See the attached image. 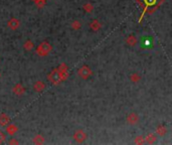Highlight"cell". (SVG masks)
<instances>
[{
	"label": "cell",
	"instance_id": "1",
	"mask_svg": "<svg viewBox=\"0 0 172 145\" xmlns=\"http://www.w3.org/2000/svg\"><path fill=\"white\" fill-rule=\"evenodd\" d=\"M68 66H65V63H61V65L58 69L53 70L50 75L47 76L48 81L53 85H58L60 82H63V80H65L68 77Z\"/></svg>",
	"mask_w": 172,
	"mask_h": 145
},
{
	"label": "cell",
	"instance_id": "4",
	"mask_svg": "<svg viewBox=\"0 0 172 145\" xmlns=\"http://www.w3.org/2000/svg\"><path fill=\"white\" fill-rule=\"evenodd\" d=\"M88 138V135L86 132H83L82 129H78L73 134V139L75 141H77L78 143H83V141H86V139Z\"/></svg>",
	"mask_w": 172,
	"mask_h": 145
},
{
	"label": "cell",
	"instance_id": "2",
	"mask_svg": "<svg viewBox=\"0 0 172 145\" xmlns=\"http://www.w3.org/2000/svg\"><path fill=\"white\" fill-rule=\"evenodd\" d=\"M53 50V46H51L47 41H43L36 48V53L40 56H46L50 55V53Z\"/></svg>",
	"mask_w": 172,
	"mask_h": 145
},
{
	"label": "cell",
	"instance_id": "11",
	"mask_svg": "<svg viewBox=\"0 0 172 145\" xmlns=\"http://www.w3.org/2000/svg\"><path fill=\"white\" fill-rule=\"evenodd\" d=\"M45 83L41 82V81H37V82L33 85V89L34 91H36V92H41V91L45 90Z\"/></svg>",
	"mask_w": 172,
	"mask_h": 145
},
{
	"label": "cell",
	"instance_id": "12",
	"mask_svg": "<svg viewBox=\"0 0 172 145\" xmlns=\"http://www.w3.org/2000/svg\"><path fill=\"white\" fill-rule=\"evenodd\" d=\"M17 130H18V128H17L14 124H10V123H9V124L6 126V132L8 134H10V135L15 134L17 132Z\"/></svg>",
	"mask_w": 172,
	"mask_h": 145
},
{
	"label": "cell",
	"instance_id": "16",
	"mask_svg": "<svg viewBox=\"0 0 172 145\" xmlns=\"http://www.w3.org/2000/svg\"><path fill=\"white\" fill-rule=\"evenodd\" d=\"M23 48H24V50H25L30 51V50H33L34 45H33V43L30 40V39H27V40H26L25 43H24Z\"/></svg>",
	"mask_w": 172,
	"mask_h": 145
},
{
	"label": "cell",
	"instance_id": "22",
	"mask_svg": "<svg viewBox=\"0 0 172 145\" xmlns=\"http://www.w3.org/2000/svg\"><path fill=\"white\" fill-rule=\"evenodd\" d=\"M5 134L3 133V132L1 131V130H0V144L2 143V142L4 141V140H5Z\"/></svg>",
	"mask_w": 172,
	"mask_h": 145
},
{
	"label": "cell",
	"instance_id": "9",
	"mask_svg": "<svg viewBox=\"0 0 172 145\" xmlns=\"http://www.w3.org/2000/svg\"><path fill=\"white\" fill-rule=\"evenodd\" d=\"M126 43H127V45H130V46L136 45V43H137V38H136V36H135L134 34H130V35L126 38Z\"/></svg>",
	"mask_w": 172,
	"mask_h": 145
},
{
	"label": "cell",
	"instance_id": "8",
	"mask_svg": "<svg viewBox=\"0 0 172 145\" xmlns=\"http://www.w3.org/2000/svg\"><path fill=\"white\" fill-rule=\"evenodd\" d=\"M10 123V118L7 116L6 114H0V126L6 127Z\"/></svg>",
	"mask_w": 172,
	"mask_h": 145
},
{
	"label": "cell",
	"instance_id": "5",
	"mask_svg": "<svg viewBox=\"0 0 172 145\" xmlns=\"http://www.w3.org/2000/svg\"><path fill=\"white\" fill-rule=\"evenodd\" d=\"M7 26H8L11 30H16V29L20 26V21H19L17 18H15V17H13V18H11L8 20Z\"/></svg>",
	"mask_w": 172,
	"mask_h": 145
},
{
	"label": "cell",
	"instance_id": "6",
	"mask_svg": "<svg viewBox=\"0 0 172 145\" xmlns=\"http://www.w3.org/2000/svg\"><path fill=\"white\" fill-rule=\"evenodd\" d=\"M126 121H127L128 124L135 125L139 122V116L136 114V113H130L126 118Z\"/></svg>",
	"mask_w": 172,
	"mask_h": 145
},
{
	"label": "cell",
	"instance_id": "7",
	"mask_svg": "<svg viewBox=\"0 0 172 145\" xmlns=\"http://www.w3.org/2000/svg\"><path fill=\"white\" fill-rule=\"evenodd\" d=\"M12 91H13V93L16 96H21V95L24 94V92H25V89H24V87L21 84H16L13 87Z\"/></svg>",
	"mask_w": 172,
	"mask_h": 145
},
{
	"label": "cell",
	"instance_id": "13",
	"mask_svg": "<svg viewBox=\"0 0 172 145\" xmlns=\"http://www.w3.org/2000/svg\"><path fill=\"white\" fill-rule=\"evenodd\" d=\"M167 132V128L164 125H159V126L156 127V133L159 135V136H164Z\"/></svg>",
	"mask_w": 172,
	"mask_h": 145
},
{
	"label": "cell",
	"instance_id": "17",
	"mask_svg": "<svg viewBox=\"0 0 172 145\" xmlns=\"http://www.w3.org/2000/svg\"><path fill=\"white\" fill-rule=\"evenodd\" d=\"M83 9L85 10L86 12H92L93 10H94V6L92 5V3H86L83 5Z\"/></svg>",
	"mask_w": 172,
	"mask_h": 145
},
{
	"label": "cell",
	"instance_id": "18",
	"mask_svg": "<svg viewBox=\"0 0 172 145\" xmlns=\"http://www.w3.org/2000/svg\"><path fill=\"white\" fill-rule=\"evenodd\" d=\"M130 80H131L133 83H138L139 81L141 80V77H140L137 73H135V74H132V76L130 77Z\"/></svg>",
	"mask_w": 172,
	"mask_h": 145
},
{
	"label": "cell",
	"instance_id": "15",
	"mask_svg": "<svg viewBox=\"0 0 172 145\" xmlns=\"http://www.w3.org/2000/svg\"><path fill=\"white\" fill-rule=\"evenodd\" d=\"M156 135L155 134H149L147 135V137L145 138V143H148V144H153L156 142Z\"/></svg>",
	"mask_w": 172,
	"mask_h": 145
},
{
	"label": "cell",
	"instance_id": "21",
	"mask_svg": "<svg viewBox=\"0 0 172 145\" xmlns=\"http://www.w3.org/2000/svg\"><path fill=\"white\" fill-rule=\"evenodd\" d=\"M45 1L46 0H34V3L38 7H42L45 5Z\"/></svg>",
	"mask_w": 172,
	"mask_h": 145
},
{
	"label": "cell",
	"instance_id": "14",
	"mask_svg": "<svg viewBox=\"0 0 172 145\" xmlns=\"http://www.w3.org/2000/svg\"><path fill=\"white\" fill-rule=\"evenodd\" d=\"M32 142L34 144H43L45 143V137L40 134H37L33 137V140Z\"/></svg>",
	"mask_w": 172,
	"mask_h": 145
},
{
	"label": "cell",
	"instance_id": "10",
	"mask_svg": "<svg viewBox=\"0 0 172 145\" xmlns=\"http://www.w3.org/2000/svg\"><path fill=\"white\" fill-rule=\"evenodd\" d=\"M90 28L92 29V30H94V31H98L101 28L100 21L97 20V19H94V20H92V21H91V23H90Z\"/></svg>",
	"mask_w": 172,
	"mask_h": 145
},
{
	"label": "cell",
	"instance_id": "3",
	"mask_svg": "<svg viewBox=\"0 0 172 145\" xmlns=\"http://www.w3.org/2000/svg\"><path fill=\"white\" fill-rule=\"evenodd\" d=\"M78 75L80 76L83 80H88V79L93 75V72L88 66H83V67H81L80 69H78Z\"/></svg>",
	"mask_w": 172,
	"mask_h": 145
},
{
	"label": "cell",
	"instance_id": "19",
	"mask_svg": "<svg viewBox=\"0 0 172 145\" xmlns=\"http://www.w3.org/2000/svg\"><path fill=\"white\" fill-rule=\"evenodd\" d=\"M72 27L73 29H75V30H78V29H80L82 27V23L78 20H75V21H73V23H72Z\"/></svg>",
	"mask_w": 172,
	"mask_h": 145
},
{
	"label": "cell",
	"instance_id": "20",
	"mask_svg": "<svg viewBox=\"0 0 172 145\" xmlns=\"http://www.w3.org/2000/svg\"><path fill=\"white\" fill-rule=\"evenodd\" d=\"M135 143L136 144H144L145 143V138L143 136H141V135H140V136H137L136 138H135Z\"/></svg>",
	"mask_w": 172,
	"mask_h": 145
}]
</instances>
